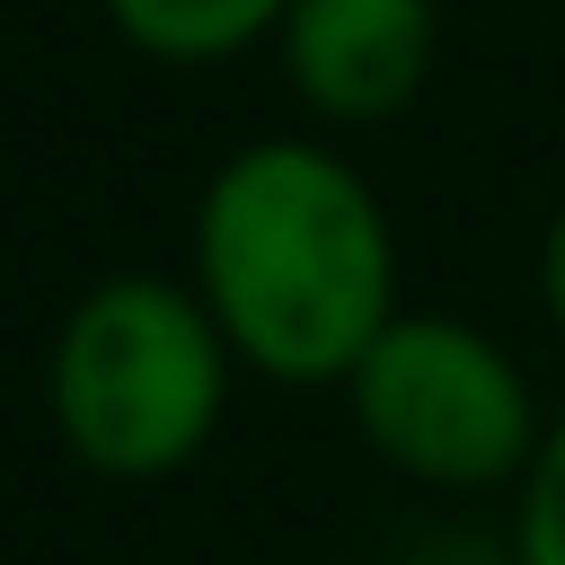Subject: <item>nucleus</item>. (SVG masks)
Here are the masks:
<instances>
[{"mask_svg": "<svg viewBox=\"0 0 565 565\" xmlns=\"http://www.w3.org/2000/svg\"><path fill=\"white\" fill-rule=\"evenodd\" d=\"M282 79L318 124H388L424 97L441 53V0H291Z\"/></svg>", "mask_w": 565, "mask_h": 565, "instance_id": "obj_4", "label": "nucleus"}, {"mask_svg": "<svg viewBox=\"0 0 565 565\" xmlns=\"http://www.w3.org/2000/svg\"><path fill=\"white\" fill-rule=\"evenodd\" d=\"M539 309H547V327L565 344V194H556V212L539 230Z\"/></svg>", "mask_w": 565, "mask_h": 565, "instance_id": "obj_7", "label": "nucleus"}, {"mask_svg": "<svg viewBox=\"0 0 565 565\" xmlns=\"http://www.w3.org/2000/svg\"><path fill=\"white\" fill-rule=\"evenodd\" d=\"M512 556L521 565H565V406L539 433V459L512 486Z\"/></svg>", "mask_w": 565, "mask_h": 565, "instance_id": "obj_6", "label": "nucleus"}, {"mask_svg": "<svg viewBox=\"0 0 565 565\" xmlns=\"http://www.w3.org/2000/svg\"><path fill=\"white\" fill-rule=\"evenodd\" d=\"M230 371H238V353L194 282L106 274L71 300L44 397H53V424L79 468L150 486L212 450V433L230 415Z\"/></svg>", "mask_w": 565, "mask_h": 565, "instance_id": "obj_2", "label": "nucleus"}, {"mask_svg": "<svg viewBox=\"0 0 565 565\" xmlns=\"http://www.w3.org/2000/svg\"><path fill=\"white\" fill-rule=\"evenodd\" d=\"M406 565H521V556H512V539L503 547L494 539H424Z\"/></svg>", "mask_w": 565, "mask_h": 565, "instance_id": "obj_8", "label": "nucleus"}, {"mask_svg": "<svg viewBox=\"0 0 565 565\" xmlns=\"http://www.w3.org/2000/svg\"><path fill=\"white\" fill-rule=\"evenodd\" d=\"M282 9H291V0H106L115 35H124L132 53H150V62H185V71L265 44V35L282 26Z\"/></svg>", "mask_w": 565, "mask_h": 565, "instance_id": "obj_5", "label": "nucleus"}, {"mask_svg": "<svg viewBox=\"0 0 565 565\" xmlns=\"http://www.w3.org/2000/svg\"><path fill=\"white\" fill-rule=\"evenodd\" d=\"M194 291L238 371L344 388L397 318V230L380 185L327 141H247L194 203Z\"/></svg>", "mask_w": 565, "mask_h": 565, "instance_id": "obj_1", "label": "nucleus"}, {"mask_svg": "<svg viewBox=\"0 0 565 565\" xmlns=\"http://www.w3.org/2000/svg\"><path fill=\"white\" fill-rule=\"evenodd\" d=\"M353 433L371 441V459H388L397 477L433 486V494H494L521 486V468L539 459L547 406L521 371V353L477 327V318H441V309H397L371 353L344 380Z\"/></svg>", "mask_w": 565, "mask_h": 565, "instance_id": "obj_3", "label": "nucleus"}]
</instances>
